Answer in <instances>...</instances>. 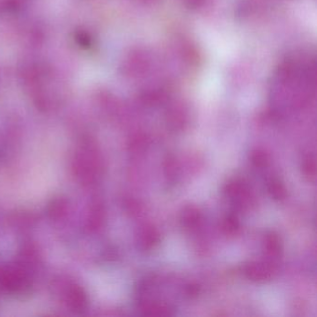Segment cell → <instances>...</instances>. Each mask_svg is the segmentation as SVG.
Segmentation results:
<instances>
[{
	"instance_id": "5b68a950",
	"label": "cell",
	"mask_w": 317,
	"mask_h": 317,
	"mask_svg": "<svg viewBox=\"0 0 317 317\" xmlns=\"http://www.w3.org/2000/svg\"><path fill=\"white\" fill-rule=\"evenodd\" d=\"M268 190L271 196L277 200L284 199V197H286V190L284 186L276 179L271 180L268 184Z\"/></svg>"
},
{
	"instance_id": "8992f818",
	"label": "cell",
	"mask_w": 317,
	"mask_h": 317,
	"mask_svg": "<svg viewBox=\"0 0 317 317\" xmlns=\"http://www.w3.org/2000/svg\"><path fill=\"white\" fill-rule=\"evenodd\" d=\"M222 229L226 234H230V235L236 234L240 229V224L237 218L234 215H230L229 217L224 219L222 224Z\"/></svg>"
},
{
	"instance_id": "7a4b0ae2",
	"label": "cell",
	"mask_w": 317,
	"mask_h": 317,
	"mask_svg": "<svg viewBox=\"0 0 317 317\" xmlns=\"http://www.w3.org/2000/svg\"><path fill=\"white\" fill-rule=\"evenodd\" d=\"M160 240V234L158 231L153 227H145L142 230L140 236V245L142 250H151L158 244Z\"/></svg>"
},
{
	"instance_id": "277c9868",
	"label": "cell",
	"mask_w": 317,
	"mask_h": 317,
	"mask_svg": "<svg viewBox=\"0 0 317 317\" xmlns=\"http://www.w3.org/2000/svg\"><path fill=\"white\" fill-rule=\"evenodd\" d=\"M265 250L268 255L271 257H277L281 251V244L277 235L273 234V233L267 234L264 241Z\"/></svg>"
},
{
	"instance_id": "3957f363",
	"label": "cell",
	"mask_w": 317,
	"mask_h": 317,
	"mask_svg": "<svg viewBox=\"0 0 317 317\" xmlns=\"http://www.w3.org/2000/svg\"><path fill=\"white\" fill-rule=\"evenodd\" d=\"M202 220V215L198 208L188 207L184 209L182 213V221L184 225L188 228H194L199 225Z\"/></svg>"
},
{
	"instance_id": "52a82bcc",
	"label": "cell",
	"mask_w": 317,
	"mask_h": 317,
	"mask_svg": "<svg viewBox=\"0 0 317 317\" xmlns=\"http://www.w3.org/2000/svg\"><path fill=\"white\" fill-rule=\"evenodd\" d=\"M252 163L256 167H263L268 164V155L263 151H255L251 155Z\"/></svg>"
},
{
	"instance_id": "6da1fadb",
	"label": "cell",
	"mask_w": 317,
	"mask_h": 317,
	"mask_svg": "<svg viewBox=\"0 0 317 317\" xmlns=\"http://www.w3.org/2000/svg\"><path fill=\"white\" fill-rule=\"evenodd\" d=\"M245 274L254 281H265L271 279L276 269L273 264L249 263L244 266Z\"/></svg>"
},
{
	"instance_id": "ba28073f",
	"label": "cell",
	"mask_w": 317,
	"mask_h": 317,
	"mask_svg": "<svg viewBox=\"0 0 317 317\" xmlns=\"http://www.w3.org/2000/svg\"><path fill=\"white\" fill-rule=\"evenodd\" d=\"M316 164L315 161L311 158H308L303 162V171L307 176H314L316 172Z\"/></svg>"
}]
</instances>
